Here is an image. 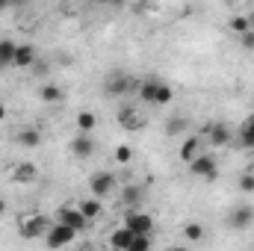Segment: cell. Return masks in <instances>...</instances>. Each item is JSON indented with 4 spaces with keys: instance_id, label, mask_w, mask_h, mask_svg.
I'll return each instance as SVG.
<instances>
[{
    "instance_id": "d6a6232c",
    "label": "cell",
    "mask_w": 254,
    "mask_h": 251,
    "mask_svg": "<svg viewBox=\"0 0 254 251\" xmlns=\"http://www.w3.org/2000/svg\"><path fill=\"white\" fill-rule=\"evenodd\" d=\"M110 3H113V6H125V0H110Z\"/></svg>"
},
{
    "instance_id": "8fae6325",
    "label": "cell",
    "mask_w": 254,
    "mask_h": 251,
    "mask_svg": "<svg viewBox=\"0 0 254 251\" xmlns=\"http://www.w3.org/2000/svg\"><path fill=\"white\" fill-rule=\"evenodd\" d=\"M36 63V48L33 45H18V51H15V68H30V65Z\"/></svg>"
},
{
    "instance_id": "44dd1931",
    "label": "cell",
    "mask_w": 254,
    "mask_h": 251,
    "mask_svg": "<svg viewBox=\"0 0 254 251\" xmlns=\"http://www.w3.org/2000/svg\"><path fill=\"white\" fill-rule=\"evenodd\" d=\"M151 234H133V240H130V249L127 251H145V249H151Z\"/></svg>"
},
{
    "instance_id": "484cf974",
    "label": "cell",
    "mask_w": 254,
    "mask_h": 251,
    "mask_svg": "<svg viewBox=\"0 0 254 251\" xmlns=\"http://www.w3.org/2000/svg\"><path fill=\"white\" fill-rule=\"evenodd\" d=\"M119 122H122V125H125L127 130H136V127L142 125V119H136V116H133L130 110H122V113H119Z\"/></svg>"
},
{
    "instance_id": "d4e9b609",
    "label": "cell",
    "mask_w": 254,
    "mask_h": 251,
    "mask_svg": "<svg viewBox=\"0 0 254 251\" xmlns=\"http://www.w3.org/2000/svg\"><path fill=\"white\" fill-rule=\"evenodd\" d=\"M184 237H187V240H190V243H198V240H201V237H204V228H201V225H198V222H190V225H187V228H184Z\"/></svg>"
},
{
    "instance_id": "4316f807",
    "label": "cell",
    "mask_w": 254,
    "mask_h": 251,
    "mask_svg": "<svg viewBox=\"0 0 254 251\" xmlns=\"http://www.w3.org/2000/svg\"><path fill=\"white\" fill-rule=\"evenodd\" d=\"M249 27H252L249 15H234V18H231V30H234V33H246Z\"/></svg>"
},
{
    "instance_id": "52a82bcc",
    "label": "cell",
    "mask_w": 254,
    "mask_h": 251,
    "mask_svg": "<svg viewBox=\"0 0 254 251\" xmlns=\"http://www.w3.org/2000/svg\"><path fill=\"white\" fill-rule=\"evenodd\" d=\"M254 222V210L249 204H240V207H234L231 210V219H228V225L234 228V231H243V228H249Z\"/></svg>"
},
{
    "instance_id": "30bf717a",
    "label": "cell",
    "mask_w": 254,
    "mask_h": 251,
    "mask_svg": "<svg viewBox=\"0 0 254 251\" xmlns=\"http://www.w3.org/2000/svg\"><path fill=\"white\" fill-rule=\"evenodd\" d=\"M80 210H83V216L92 222V219H98L101 213H104V198H98V195H92V198H86V201H80Z\"/></svg>"
},
{
    "instance_id": "d6986e66",
    "label": "cell",
    "mask_w": 254,
    "mask_h": 251,
    "mask_svg": "<svg viewBox=\"0 0 254 251\" xmlns=\"http://www.w3.org/2000/svg\"><path fill=\"white\" fill-rule=\"evenodd\" d=\"M198 148H201V142H198V136H190L184 145H181V160L184 163H190L192 157H198Z\"/></svg>"
},
{
    "instance_id": "1f68e13d",
    "label": "cell",
    "mask_w": 254,
    "mask_h": 251,
    "mask_svg": "<svg viewBox=\"0 0 254 251\" xmlns=\"http://www.w3.org/2000/svg\"><path fill=\"white\" fill-rule=\"evenodd\" d=\"M3 119H6V107L0 104V122H3Z\"/></svg>"
},
{
    "instance_id": "cb8c5ba5",
    "label": "cell",
    "mask_w": 254,
    "mask_h": 251,
    "mask_svg": "<svg viewBox=\"0 0 254 251\" xmlns=\"http://www.w3.org/2000/svg\"><path fill=\"white\" fill-rule=\"evenodd\" d=\"M154 89H157V80H145L142 89H139V98H142L145 104H154Z\"/></svg>"
},
{
    "instance_id": "836d02e7",
    "label": "cell",
    "mask_w": 254,
    "mask_h": 251,
    "mask_svg": "<svg viewBox=\"0 0 254 251\" xmlns=\"http://www.w3.org/2000/svg\"><path fill=\"white\" fill-rule=\"evenodd\" d=\"M92 3H104V6H107V3H110V0H92Z\"/></svg>"
},
{
    "instance_id": "7402d4cb",
    "label": "cell",
    "mask_w": 254,
    "mask_h": 251,
    "mask_svg": "<svg viewBox=\"0 0 254 251\" xmlns=\"http://www.w3.org/2000/svg\"><path fill=\"white\" fill-rule=\"evenodd\" d=\"M125 204H130V207H136L139 201H142V187H133V184H127L125 187Z\"/></svg>"
},
{
    "instance_id": "6da1fadb",
    "label": "cell",
    "mask_w": 254,
    "mask_h": 251,
    "mask_svg": "<svg viewBox=\"0 0 254 251\" xmlns=\"http://www.w3.org/2000/svg\"><path fill=\"white\" fill-rule=\"evenodd\" d=\"M74 237H77L74 228H68V225H63V222H54V225L48 228V234H45V243H48L51 249H60V246H71Z\"/></svg>"
},
{
    "instance_id": "f1b7e54d",
    "label": "cell",
    "mask_w": 254,
    "mask_h": 251,
    "mask_svg": "<svg viewBox=\"0 0 254 251\" xmlns=\"http://www.w3.org/2000/svg\"><path fill=\"white\" fill-rule=\"evenodd\" d=\"M240 42H243L246 51H254V27H249L246 33H240Z\"/></svg>"
},
{
    "instance_id": "4dcf8cb0",
    "label": "cell",
    "mask_w": 254,
    "mask_h": 251,
    "mask_svg": "<svg viewBox=\"0 0 254 251\" xmlns=\"http://www.w3.org/2000/svg\"><path fill=\"white\" fill-rule=\"evenodd\" d=\"M3 216H6V201L0 198V219H3Z\"/></svg>"
},
{
    "instance_id": "7c38bea8",
    "label": "cell",
    "mask_w": 254,
    "mask_h": 251,
    "mask_svg": "<svg viewBox=\"0 0 254 251\" xmlns=\"http://www.w3.org/2000/svg\"><path fill=\"white\" fill-rule=\"evenodd\" d=\"M175 101V89L169 83H160L157 80V89H154V107H169Z\"/></svg>"
},
{
    "instance_id": "3957f363",
    "label": "cell",
    "mask_w": 254,
    "mask_h": 251,
    "mask_svg": "<svg viewBox=\"0 0 254 251\" xmlns=\"http://www.w3.org/2000/svg\"><path fill=\"white\" fill-rule=\"evenodd\" d=\"M125 228H130L133 234H151L154 231V219L148 213H139L136 207H130L125 213Z\"/></svg>"
},
{
    "instance_id": "5b68a950",
    "label": "cell",
    "mask_w": 254,
    "mask_h": 251,
    "mask_svg": "<svg viewBox=\"0 0 254 251\" xmlns=\"http://www.w3.org/2000/svg\"><path fill=\"white\" fill-rule=\"evenodd\" d=\"M48 228H51V222H48L45 216H30V219H24V225H21V237H24V240L45 237Z\"/></svg>"
},
{
    "instance_id": "277c9868",
    "label": "cell",
    "mask_w": 254,
    "mask_h": 251,
    "mask_svg": "<svg viewBox=\"0 0 254 251\" xmlns=\"http://www.w3.org/2000/svg\"><path fill=\"white\" fill-rule=\"evenodd\" d=\"M57 222H63V225L74 228V231H83V228L89 225V219L83 216V210H80V207H68V204L57 210Z\"/></svg>"
},
{
    "instance_id": "5bb4252c",
    "label": "cell",
    "mask_w": 254,
    "mask_h": 251,
    "mask_svg": "<svg viewBox=\"0 0 254 251\" xmlns=\"http://www.w3.org/2000/svg\"><path fill=\"white\" fill-rule=\"evenodd\" d=\"M15 51H18V45L12 39H0V68L15 63Z\"/></svg>"
},
{
    "instance_id": "8d00e7d4",
    "label": "cell",
    "mask_w": 254,
    "mask_h": 251,
    "mask_svg": "<svg viewBox=\"0 0 254 251\" xmlns=\"http://www.w3.org/2000/svg\"><path fill=\"white\" fill-rule=\"evenodd\" d=\"M6 3H9V0H0V6H6Z\"/></svg>"
},
{
    "instance_id": "4fadbf2b",
    "label": "cell",
    "mask_w": 254,
    "mask_h": 251,
    "mask_svg": "<svg viewBox=\"0 0 254 251\" xmlns=\"http://www.w3.org/2000/svg\"><path fill=\"white\" fill-rule=\"evenodd\" d=\"M130 240H133V231H130V228H119V231L110 234V246H113V249L127 251L130 249Z\"/></svg>"
},
{
    "instance_id": "ffe728a7",
    "label": "cell",
    "mask_w": 254,
    "mask_h": 251,
    "mask_svg": "<svg viewBox=\"0 0 254 251\" xmlns=\"http://www.w3.org/2000/svg\"><path fill=\"white\" fill-rule=\"evenodd\" d=\"M240 142H243V148H254V116L246 119V125L240 130Z\"/></svg>"
},
{
    "instance_id": "603a6c76",
    "label": "cell",
    "mask_w": 254,
    "mask_h": 251,
    "mask_svg": "<svg viewBox=\"0 0 254 251\" xmlns=\"http://www.w3.org/2000/svg\"><path fill=\"white\" fill-rule=\"evenodd\" d=\"M127 83H130L127 77H113V80L107 83V92H110V95H125V92H127Z\"/></svg>"
},
{
    "instance_id": "f546056e",
    "label": "cell",
    "mask_w": 254,
    "mask_h": 251,
    "mask_svg": "<svg viewBox=\"0 0 254 251\" xmlns=\"http://www.w3.org/2000/svg\"><path fill=\"white\" fill-rule=\"evenodd\" d=\"M240 189L243 192H254V175H243L240 178Z\"/></svg>"
},
{
    "instance_id": "ba28073f",
    "label": "cell",
    "mask_w": 254,
    "mask_h": 251,
    "mask_svg": "<svg viewBox=\"0 0 254 251\" xmlns=\"http://www.w3.org/2000/svg\"><path fill=\"white\" fill-rule=\"evenodd\" d=\"M71 154L80 157V160H89V157L95 154V142H92V136H89V133H77L74 142H71Z\"/></svg>"
},
{
    "instance_id": "d590c367",
    "label": "cell",
    "mask_w": 254,
    "mask_h": 251,
    "mask_svg": "<svg viewBox=\"0 0 254 251\" xmlns=\"http://www.w3.org/2000/svg\"><path fill=\"white\" fill-rule=\"evenodd\" d=\"M9 3H24V0H9Z\"/></svg>"
},
{
    "instance_id": "e0dca14e",
    "label": "cell",
    "mask_w": 254,
    "mask_h": 251,
    "mask_svg": "<svg viewBox=\"0 0 254 251\" xmlns=\"http://www.w3.org/2000/svg\"><path fill=\"white\" fill-rule=\"evenodd\" d=\"M210 130V142L213 145H228L231 142V130L225 125H213V127H207Z\"/></svg>"
},
{
    "instance_id": "e575fe53",
    "label": "cell",
    "mask_w": 254,
    "mask_h": 251,
    "mask_svg": "<svg viewBox=\"0 0 254 251\" xmlns=\"http://www.w3.org/2000/svg\"><path fill=\"white\" fill-rule=\"evenodd\" d=\"M249 21H252V27H254V12H252V15H249Z\"/></svg>"
},
{
    "instance_id": "8992f818",
    "label": "cell",
    "mask_w": 254,
    "mask_h": 251,
    "mask_svg": "<svg viewBox=\"0 0 254 251\" xmlns=\"http://www.w3.org/2000/svg\"><path fill=\"white\" fill-rule=\"evenodd\" d=\"M113 184H116V178H113L110 172H95V175L89 178V189H92V195H98V198H107V195L113 192Z\"/></svg>"
},
{
    "instance_id": "9a60e30c",
    "label": "cell",
    "mask_w": 254,
    "mask_h": 251,
    "mask_svg": "<svg viewBox=\"0 0 254 251\" xmlns=\"http://www.w3.org/2000/svg\"><path fill=\"white\" fill-rule=\"evenodd\" d=\"M39 142H42V136H39V130H33V127H24V130L18 133V145H24V148H39Z\"/></svg>"
},
{
    "instance_id": "2e32d148",
    "label": "cell",
    "mask_w": 254,
    "mask_h": 251,
    "mask_svg": "<svg viewBox=\"0 0 254 251\" xmlns=\"http://www.w3.org/2000/svg\"><path fill=\"white\" fill-rule=\"evenodd\" d=\"M95 125H98L95 113H89V110H80V113H77V130H80V133H92Z\"/></svg>"
},
{
    "instance_id": "9c48e42d",
    "label": "cell",
    "mask_w": 254,
    "mask_h": 251,
    "mask_svg": "<svg viewBox=\"0 0 254 251\" xmlns=\"http://www.w3.org/2000/svg\"><path fill=\"white\" fill-rule=\"evenodd\" d=\"M12 181L15 184H33V181H39V169H36V163H18L15 169H12Z\"/></svg>"
},
{
    "instance_id": "ac0fdd59",
    "label": "cell",
    "mask_w": 254,
    "mask_h": 251,
    "mask_svg": "<svg viewBox=\"0 0 254 251\" xmlns=\"http://www.w3.org/2000/svg\"><path fill=\"white\" fill-rule=\"evenodd\" d=\"M39 95H42V101H45V104H60V101H63V89H60V86H54V83L42 86V89H39Z\"/></svg>"
},
{
    "instance_id": "7a4b0ae2",
    "label": "cell",
    "mask_w": 254,
    "mask_h": 251,
    "mask_svg": "<svg viewBox=\"0 0 254 251\" xmlns=\"http://www.w3.org/2000/svg\"><path fill=\"white\" fill-rule=\"evenodd\" d=\"M190 172L195 175V178L216 181V175H219V169H216V157H210V154H198V157H192L190 160Z\"/></svg>"
},
{
    "instance_id": "83f0119b",
    "label": "cell",
    "mask_w": 254,
    "mask_h": 251,
    "mask_svg": "<svg viewBox=\"0 0 254 251\" xmlns=\"http://www.w3.org/2000/svg\"><path fill=\"white\" fill-rule=\"evenodd\" d=\"M130 160H133V148H130V145H119V148H116V163L127 166Z\"/></svg>"
}]
</instances>
